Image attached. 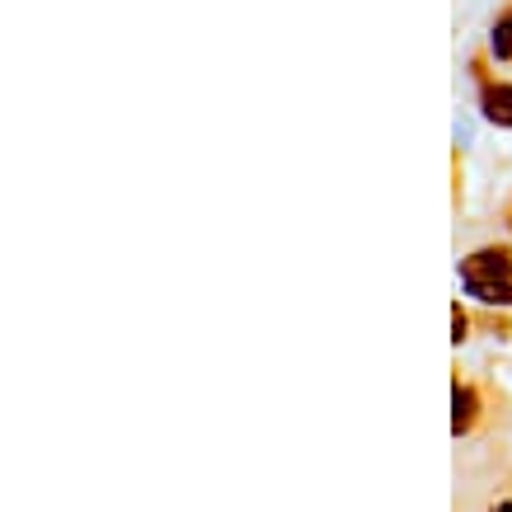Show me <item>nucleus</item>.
I'll use <instances>...</instances> for the list:
<instances>
[{"instance_id":"f257e3e1","label":"nucleus","mask_w":512,"mask_h":512,"mask_svg":"<svg viewBox=\"0 0 512 512\" xmlns=\"http://www.w3.org/2000/svg\"><path fill=\"white\" fill-rule=\"evenodd\" d=\"M451 447H456V512H475L512 480V390L489 372L451 357Z\"/></svg>"},{"instance_id":"f03ea898","label":"nucleus","mask_w":512,"mask_h":512,"mask_svg":"<svg viewBox=\"0 0 512 512\" xmlns=\"http://www.w3.org/2000/svg\"><path fill=\"white\" fill-rule=\"evenodd\" d=\"M456 278H461V296L512 311V235H494L466 249L456 259Z\"/></svg>"},{"instance_id":"7ed1b4c3","label":"nucleus","mask_w":512,"mask_h":512,"mask_svg":"<svg viewBox=\"0 0 512 512\" xmlns=\"http://www.w3.org/2000/svg\"><path fill=\"white\" fill-rule=\"evenodd\" d=\"M470 76H475V104H480V118L484 123H494V127H503V132H512V80L494 76L489 47L470 57Z\"/></svg>"},{"instance_id":"20e7f679","label":"nucleus","mask_w":512,"mask_h":512,"mask_svg":"<svg viewBox=\"0 0 512 512\" xmlns=\"http://www.w3.org/2000/svg\"><path fill=\"white\" fill-rule=\"evenodd\" d=\"M489 57H494L498 66H512V0H503L498 5L494 24H489Z\"/></svg>"},{"instance_id":"39448f33","label":"nucleus","mask_w":512,"mask_h":512,"mask_svg":"<svg viewBox=\"0 0 512 512\" xmlns=\"http://www.w3.org/2000/svg\"><path fill=\"white\" fill-rule=\"evenodd\" d=\"M470 334H475V320H470V296H456V301H451V343H456V353L470 343Z\"/></svg>"},{"instance_id":"423d86ee","label":"nucleus","mask_w":512,"mask_h":512,"mask_svg":"<svg viewBox=\"0 0 512 512\" xmlns=\"http://www.w3.org/2000/svg\"><path fill=\"white\" fill-rule=\"evenodd\" d=\"M480 512H512V480L503 484V489H494V494L484 498Z\"/></svg>"}]
</instances>
